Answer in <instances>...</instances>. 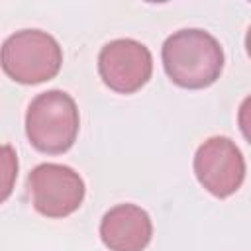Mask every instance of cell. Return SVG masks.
Instances as JSON below:
<instances>
[{"label": "cell", "instance_id": "obj_1", "mask_svg": "<svg viewBox=\"0 0 251 251\" xmlns=\"http://www.w3.org/2000/svg\"><path fill=\"white\" fill-rule=\"evenodd\" d=\"M161 59L167 76L190 90L214 84L224 69L220 41L200 27H184L171 33L163 43Z\"/></svg>", "mask_w": 251, "mask_h": 251}, {"label": "cell", "instance_id": "obj_2", "mask_svg": "<svg viewBox=\"0 0 251 251\" xmlns=\"http://www.w3.org/2000/svg\"><path fill=\"white\" fill-rule=\"evenodd\" d=\"M78 108L65 90H45L37 94L25 112V135L29 143L49 155L65 153L78 135Z\"/></svg>", "mask_w": 251, "mask_h": 251}, {"label": "cell", "instance_id": "obj_3", "mask_svg": "<svg viewBox=\"0 0 251 251\" xmlns=\"http://www.w3.org/2000/svg\"><path fill=\"white\" fill-rule=\"evenodd\" d=\"M2 69L20 84H39L57 76L63 65L59 41L41 29H20L2 43Z\"/></svg>", "mask_w": 251, "mask_h": 251}, {"label": "cell", "instance_id": "obj_4", "mask_svg": "<svg viewBox=\"0 0 251 251\" xmlns=\"http://www.w3.org/2000/svg\"><path fill=\"white\" fill-rule=\"evenodd\" d=\"M82 176L59 163H41L27 175L31 206L45 218H65L76 212L84 200Z\"/></svg>", "mask_w": 251, "mask_h": 251}, {"label": "cell", "instance_id": "obj_5", "mask_svg": "<svg viewBox=\"0 0 251 251\" xmlns=\"http://www.w3.org/2000/svg\"><path fill=\"white\" fill-rule=\"evenodd\" d=\"M194 175L198 182L216 198L231 196L245 178V159L241 149L226 135L208 137L194 155Z\"/></svg>", "mask_w": 251, "mask_h": 251}, {"label": "cell", "instance_id": "obj_6", "mask_svg": "<svg viewBox=\"0 0 251 251\" xmlns=\"http://www.w3.org/2000/svg\"><path fill=\"white\" fill-rule=\"evenodd\" d=\"M98 73L110 90L133 94L151 78V51L141 41L129 37L108 41L98 53Z\"/></svg>", "mask_w": 251, "mask_h": 251}, {"label": "cell", "instance_id": "obj_7", "mask_svg": "<svg viewBox=\"0 0 251 251\" xmlns=\"http://www.w3.org/2000/svg\"><path fill=\"white\" fill-rule=\"evenodd\" d=\"M151 237V218L137 204H118L102 216L100 239L110 251H143Z\"/></svg>", "mask_w": 251, "mask_h": 251}, {"label": "cell", "instance_id": "obj_8", "mask_svg": "<svg viewBox=\"0 0 251 251\" xmlns=\"http://www.w3.org/2000/svg\"><path fill=\"white\" fill-rule=\"evenodd\" d=\"M237 124H239V129L243 133V137L251 143V94L247 98H243V102L239 104V110H237Z\"/></svg>", "mask_w": 251, "mask_h": 251}, {"label": "cell", "instance_id": "obj_9", "mask_svg": "<svg viewBox=\"0 0 251 251\" xmlns=\"http://www.w3.org/2000/svg\"><path fill=\"white\" fill-rule=\"evenodd\" d=\"M245 49H247V55L251 57V25H249V29L245 33Z\"/></svg>", "mask_w": 251, "mask_h": 251}]
</instances>
